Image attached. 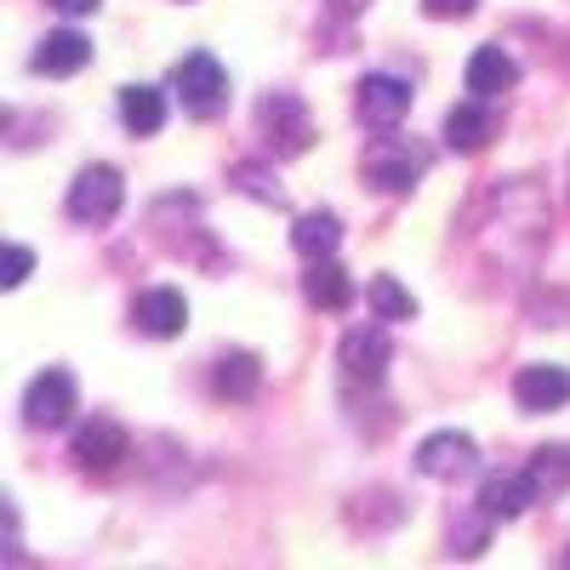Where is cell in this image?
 I'll use <instances>...</instances> for the list:
<instances>
[{
    "label": "cell",
    "instance_id": "6da1fadb",
    "mask_svg": "<svg viewBox=\"0 0 570 570\" xmlns=\"http://www.w3.org/2000/svg\"><path fill=\"white\" fill-rule=\"evenodd\" d=\"M428 171V149L416 137H376L365 149V183H376L383 195H405Z\"/></svg>",
    "mask_w": 570,
    "mask_h": 570
},
{
    "label": "cell",
    "instance_id": "7a4b0ae2",
    "mask_svg": "<svg viewBox=\"0 0 570 570\" xmlns=\"http://www.w3.org/2000/svg\"><path fill=\"white\" fill-rule=\"evenodd\" d=\"M171 91L183 98L188 115L212 120V115L228 104V75H223V63H217L212 52H188V58L171 69Z\"/></svg>",
    "mask_w": 570,
    "mask_h": 570
},
{
    "label": "cell",
    "instance_id": "3957f363",
    "mask_svg": "<svg viewBox=\"0 0 570 570\" xmlns=\"http://www.w3.org/2000/svg\"><path fill=\"white\" fill-rule=\"evenodd\" d=\"M120 200H126V183L115 166H86L75 183H69V217L86 223V228H104L120 217Z\"/></svg>",
    "mask_w": 570,
    "mask_h": 570
},
{
    "label": "cell",
    "instance_id": "277c9868",
    "mask_svg": "<svg viewBox=\"0 0 570 570\" xmlns=\"http://www.w3.org/2000/svg\"><path fill=\"white\" fill-rule=\"evenodd\" d=\"M257 126L268 137L274 155H308L314 149V120L303 109V98H292V91H274V98L257 104Z\"/></svg>",
    "mask_w": 570,
    "mask_h": 570
},
{
    "label": "cell",
    "instance_id": "5b68a950",
    "mask_svg": "<svg viewBox=\"0 0 570 570\" xmlns=\"http://www.w3.org/2000/svg\"><path fill=\"white\" fill-rule=\"evenodd\" d=\"M75 400H80L75 376L52 365V371H40L35 383H29V394H23V422H29V428H63V422L75 416Z\"/></svg>",
    "mask_w": 570,
    "mask_h": 570
},
{
    "label": "cell",
    "instance_id": "8992f818",
    "mask_svg": "<svg viewBox=\"0 0 570 570\" xmlns=\"http://www.w3.org/2000/svg\"><path fill=\"white\" fill-rule=\"evenodd\" d=\"M354 109H360L365 126H383V131H389V126H400V120L411 115V86H405L400 75H365Z\"/></svg>",
    "mask_w": 570,
    "mask_h": 570
},
{
    "label": "cell",
    "instance_id": "52a82bcc",
    "mask_svg": "<svg viewBox=\"0 0 570 570\" xmlns=\"http://www.w3.org/2000/svg\"><path fill=\"white\" fill-rule=\"evenodd\" d=\"M120 456H131V440H126V428L109 422V416H91L75 434V462L86 473H109V468H120Z\"/></svg>",
    "mask_w": 570,
    "mask_h": 570
},
{
    "label": "cell",
    "instance_id": "ba28073f",
    "mask_svg": "<svg viewBox=\"0 0 570 570\" xmlns=\"http://www.w3.org/2000/svg\"><path fill=\"white\" fill-rule=\"evenodd\" d=\"M473 462H480V451H473L468 434H456V428H445V434H428L416 445V468L428 473V480H462V473H473Z\"/></svg>",
    "mask_w": 570,
    "mask_h": 570
},
{
    "label": "cell",
    "instance_id": "9c48e42d",
    "mask_svg": "<svg viewBox=\"0 0 570 570\" xmlns=\"http://www.w3.org/2000/svg\"><path fill=\"white\" fill-rule=\"evenodd\" d=\"M131 325L142 331V337H183L188 325V303L183 292H171V285H155V292H142L131 303Z\"/></svg>",
    "mask_w": 570,
    "mask_h": 570
},
{
    "label": "cell",
    "instance_id": "30bf717a",
    "mask_svg": "<svg viewBox=\"0 0 570 570\" xmlns=\"http://www.w3.org/2000/svg\"><path fill=\"white\" fill-rule=\"evenodd\" d=\"M394 348H389V331L383 325H354L343 337V371L354 376V383H376V376L389 371Z\"/></svg>",
    "mask_w": 570,
    "mask_h": 570
},
{
    "label": "cell",
    "instance_id": "8fae6325",
    "mask_svg": "<svg viewBox=\"0 0 570 570\" xmlns=\"http://www.w3.org/2000/svg\"><path fill=\"white\" fill-rule=\"evenodd\" d=\"M513 400L525 411H559L570 405V371L564 365H525L513 376Z\"/></svg>",
    "mask_w": 570,
    "mask_h": 570
},
{
    "label": "cell",
    "instance_id": "7c38bea8",
    "mask_svg": "<svg viewBox=\"0 0 570 570\" xmlns=\"http://www.w3.org/2000/svg\"><path fill=\"white\" fill-rule=\"evenodd\" d=\"M491 137H497V115H491V98L456 104V109L445 115V142H451L456 155H480Z\"/></svg>",
    "mask_w": 570,
    "mask_h": 570
},
{
    "label": "cell",
    "instance_id": "4fadbf2b",
    "mask_svg": "<svg viewBox=\"0 0 570 570\" xmlns=\"http://www.w3.org/2000/svg\"><path fill=\"white\" fill-rule=\"evenodd\" d=\"M537 497H542V491H537V480H531V468H525V473H491L485 491H480V513H485V519H519Z\"/></svg>",
    "mask_w": 570,
    "mask_h": 570
},
{
    "label": "cell",
    "instance_id": "5bb4252c",
    "mask_svg": "<svg viewBox=\"0 0 570 570\" xmlns=\"http://www.w3.org/2000/svg\"><path fill=\"white\" fill-rule=\"evenodd\" d=\"M462 80H468L473 98H491V104H497L502 91L519 86V63L502 52V46H480V52L468 58V75H462Z\"/></svg>",
    "mask_w": 570,
    "mask_h": 570
},
{
    "label": "cell",
    "instance_id": "9a60e30c",
    "mask_svg": "<svg viewBox=\"0 0 570 570\" xmlns=\"http://www.w3.org/2000/svg\"><path fill=\"white\" fill-rule=\"evenodd\" d=\"M91 63V40L80 35V29H58V35H46L40 40V52H35V69L40 75H80Z\"/></svg>",
    "mask_w": 570,
    "mask_h": 570
},
{
    "label": "cell",
    "instance_id": "2e32d148",
    "mask_svg": "<svg viewBox=\"0 0 570 570\" xmlns=\"http://www.w3.org/2000/svg\"><path fill=\"white\" fill-rule=\"evenodd\" d=\"M303 297H308L314 308H325V314H343V308L354 303V279L331 263V257H320V263H308V274H303Z\"/></svg>",
    "mask_w": 570,
    "mask_h": 570
},
{
    "label": "cell",
    "instance_id": "e0dca14e",
    "mask_svg": "<svg viewBox=\"0 0 570 570\" xmlns=\"http://www.w3.org/2000/svg\"><path fill=\"white\" fill-rule=\"evenodd\" d=\"M257 383H263V360H257V354H223V360L212 365L217 400H252Z\"/></svg>",
    "mask_w": 570,
    "mask_h": 570
},
{
    "label": "cell",
    "instance_id": "ac0fdd59",
    "mask_svg": "<svg viewBox=\"0 0 570 570\" xmlns=\"http://www.w3.org/2000/svg\"><path fill=\"white\" fill-rule=\"evenodd\" d=\"M292 246H297V257H308V263L331 257V252L343 246V223H337V212H308V217H297Z\"/></svg>",
    "mask_w": 570,
    "mask_h": 570
},
{
    "label": "cell",
    "instance_id": "d6986e66",
    "mask_svg": "<svg viewBox=\"0 0 570 570\" xmlns=\"http://www.w3.org/2000/svg\"><path fill=\"white\" fill-rule=\"evenodd\" d=\"M120 120L137 131V137H155L166 126V91L160 86H126L120 91Z\"/></svg>",
    "mask_w": 570,
    "mask_h": 570
},
{
    "label": "cell",
    "instance_id": "ffe728a7",
    "mask_svg": "<svg viewBox=\"0 0 570 570\" xmlns=\"http://www.w3.org/2000/svg\"><path fill=\"white\" fill-rule=\"evenodd\" d=\"M531 480H537V491H548V497L570 491V445H542V451L531 456Z\"/></svg>",
    "mask_w": 570,
    "mask_h": 570
},
{
    "label": "cell",
    "instance_id": "44dd1931",
    "mask_svg": "<svg viewBox=\"0 0 570 570\" xmlns=\"http://www.w3.org/2000/svg\"><path fill=\"white\" fill-rule=\"evenodd\" d=\"M371 308H376V320H416V297L405 292L394 274L371 279Z\"/></svg>",
    "mask_w": 570,
    "mask_h": 570
},
{
    "label": "cell",
    "instance_id": "7402d4cb",
    "mask_svg": "<svg viewBox=\"0 0 570 570\" xmlns=\"http://www.w3.org/2000/svg\"><path fill=\"white\" fill-rule=\"evenodd\" d=\"M228 177H234V188H240V195H257V200H279V188L268 183V171H263V166H234Z\"/></svg>",
    "mask_w": 570,
    "mask_h": 570
},
{
    "label": "cell",
    "instance_id": "603a6c76",
    "mask_svg": "<svg viewBox=\"0 0 570 570\" xmlns=\"http://www.w3.org/2000/svg\"><path fill=\"white\" fill-rule=\"evenodd\" d=\"M29 268H35V252H29V246H7V274H0V285L12 292V285L29 279Z\"/></svg>",
    "mask_w": 570,
    "mask_h": 570
},
{
    "label": "cell",
    "instance_id": "cb8c5ba5",
    "mask_svg": "<svg viewBox=\"0 0 570 570\" xmlns=\"http://www.w3.org/2000/svg\"><path fill=\"white\" fill-rule=\"evenodd\" d=\"M422 7H428V18H468L480 0H422Z\"/></svg>",
    "mask_w": 570,
    "mask_h": 570
},
{
    "label": "cell",
    "instance_id": "d4e9b609",
    "mask_svg": "<svg viewBox=\"0 0 570 570\" xmlns=\"http://www.w3.org/2000/svg\"><path fill=\"white\" fill-rule=\"evenodd\" d=\"M52 7H58V12H69V18H80V12H98L104 0H52Z\"/></svg>",
    "mask_w": 570,
    "mask_h": 570
}]
</instances>
